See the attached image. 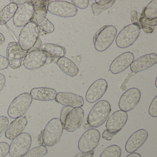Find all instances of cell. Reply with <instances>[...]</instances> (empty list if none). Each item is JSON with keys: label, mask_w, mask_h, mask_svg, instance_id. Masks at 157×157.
Here are the masks:
<instances>
[{"label": "cell", "mask_w": 157, "mask_h": 157, "mask_svg": "<svg viewBox=\"0 0 157 157\" xmlns=\"http://www.w3.org/2000/svg\"><path fill=\"white\" fill-rule=\"evenodd\" d=\"M111 112V105L109 102L105 100L99 101L91 109L87 122L91 127H99L107 120Z\"/></svg>", "instance_id": "cell-1"}, {"label": "cell", "mask_w": 157, "mask_h": 157, "mask_svg": "<svg viewBox=\"0 0 157 157\" xmlns=\"http://www.w3.org/2000/svg\"><path fill=\"white\" fill-rule=\"evenodd\" d=\"M117 30L113 25H106L98 30L93 37L94 48L99 52L108 49L115 39Z\"/></svg>", "instance_id": "cell-2"}, {"label": "cell", "mask_w": 157, "mask_h": 157, "mask_svg": "<svg viewBox=\"0 0 157 157\" xmlns=\"http://www.w3.org/2000/svg\"><path fill=\"white\" fill-rule=\"evenodd\" d=\"M63 125L59 118H54L47 124L43 130L42 140L45 146L51 147L57 144L63 133Z\"/></svg>", "instance_id": "cell-3"}, {"label": "cell", "mask_w": 157, "mask_h": 157, "mask_svg": "<svg viewBox=\"0 0 157 157\" xmlns=\"http://www.w3.org/2000/svg\"><path fill=\"white\" fill-rule=\"evenodd\" d=\"M39 36V30L37 24L31 21L24 26L19 36V45L23 50L28 51L36 44Z\"/></svg>", "instance_id": "cell-4"}, {"label": "cell", "mask_w": 157, "mask_h": 157, "mask_svg": "<svg viewBox=\"0 0 157 157\" xmlns=\"http://www.w3.org/2000/svg\"><path fill=\"white\" fill-rule=\"evenodd\" d=\"M30 94L24 93L14 98L9 106L8 114L10 118L15 119L23 116L28 111L32 103Z\"/></svg>", "instance_id": "cell-5"}, {"label": "cell", "mask_w": 157, "mask_h": 157, "mask_svg": "<svg viewBox=\"0 0 157 157\" xmlns=\"http://www.w3.org/2000/svg\"><path fill=\"white\" fill-rule=\"evenodd\" d=\"M140 30L139 26L134 24L124 27L117 36L116 43L117 46L121 48L131 46L139 36Z\"/></svg>", "instance_id": "cell-6"}, {"label": "cell", "mask_w": 157, "mask_h": 157, "mask_svg": "<svg viewBox=\"0 0 157 157\" xmlns=\"http://www.w3.org/2000/svg\"><path fill=\"white\" fill-rule=\"evenodd\" d=\"M32 142L30 134L24 132L13 139L10 147L9 154L11 157H22L29 150Z\"/></svg>", "instance_id": "cell-7"}, {"label": "cell", "mask_w": 157, "mask_h": 157, "mask_svg": "<svg viewBox=\"0 0 157 157\" xmlns=\"http://www.w3.org/2000/svg\"><path fill=\"white\" fill-rule=\"evenodd\" d=\"M101 134L95 128H90L84 132L80 138L78 147L82 152H88L94 150L99 145Z\"/></svg>", "instance_id": "cell-8"}, {"label": "cell", "mask_w": 157, "mask_h": 157, "mask_svg": "<svg viewBox=\"0 0 157 157\" xmlns=\"http://www.w3.org/2000/svg\"><path fill=\"white\" fill-rule=\"evenodd\" d=\"M48 11L56 16L70 18L76 15L78 10L72 3L64 1H54L49 3Z\"/></svg>", "instance_id": "cell-9"}, {"label": "cell", "mask_w": 157, "mask_h": 157, "mask_svg": "<svg viewBox=\"0 0 157 157\" xmlns=\"http://www.w3.org/2000/svg\"><path fill=\"white\" fill-rule=\"evenodd\" d=\"M28 51L23 61L24 66L27 69L35 70L44 66L47 61L48 56L40 48H34Z\"/></svg>", "instance_id": "cell-10"}, {"label": "cell", "mask_w": 157, "mask_h": 157, "mask_svg": "<svg viewBox=\"0 0 157 157\" xmlns=\"http://www.w3.org/2000/svg\"><path fill=\"white\" fill-rule=\"evenodd\" d=\"M141 92L138 89H128L120 97L118 103L120 110L127 112L133 110L139 102Z\"/></svg>", "instance_id": "cell-11"}, {"label": "cell", "mask_w": 157, "mask_h": 157, "mask_svg": "<svg viewBox=\"0 0 157 157\" xmlns=\"http://www.w3.org/2000/svg\"><path fill=\"white\" fill-rule=\"evenodd\" d=\"M34 11L31 1L21 4L13 17V22L17 27L25 26L32 21Z\"/></svg>", "instance_id": "cell-12"}, {"label": "cell", "mask_w": 157, "mask_h": 157, "mask_svg": "<svg viewBox=\"0 0 157 157\" xmlns=\"http://www.w3.org/2000/svg\"><path fill=\"white\" fill-rule=\"evenodd\" d=\"M27 52V51L23 50L17 42H10L7 48V57L11 67L13 69L20 68Z\"/></svg>", "instance_id": "cell-13"}, {"label": "cell", "mask_w": 157, "mask_h": 157, "mask_svg": "<svg viewBox=\"0 0 157 157\" xmlns=\"http://www.w3.org/2000/svg\"><path fill=\"white\" fill-rule=\"evenodd\" d=\"M128 119L126 112L118 110L112 114L106 122V130L113 136L116 135L124 126Z\"/></svg>", "instance_id": "cell-14"}, {"label": "cell", "mask_w": 157, "mask_h": 157, "mask_svg": "<svg viewBox=\"0 0 157 157\" xmlns=\"http://www.w3.org/2000/svg\"><path fill=\"white\" fill-rule=\"evenodd\" d=\"M108 88L107 81L104 79H99L92 84L87 90L86 100L90 103L99 101L103 96Z\"/></svg>", "instance_id": "cell-15"}, {"label": "cell", "mask_w": 157, "mask_h": 157, "mask_svg": "<svg viewBox=\"0 0 157 157\" xmlns=\"http://www.w3.org/2000/svg\"><path fill=\"white\" fill-rule=\"evenodd\" d=\"M84 116V112L82 108L80 107L72 108L65 119L64 129L68 132L75 131L80 127Z\"/></svg>", "instance_id": "cell-16"}, {"label": "cell", "mask_w": 157, "mask_h": 157, "mask_svg": "<svg viewBox=\"0 0 157 157\" xmlns=\"http://www.w3.org/2000/svg\"><path fill=\"white\" fill-rule=\"evenodd\" d=\"M148 136V133L144 129H140L134 132L130 136L126 143V151L133 153L143 146Z\"/></svg>", "instance_id": "cell-17"}, {"label": "cell", "mask_w": 157, "mask_h": 157, "mask_svg": "<svg viewBox=\"0 0 157 157\" xmlns=\"http://www.w3.org/2000/svg\"><path fill=\"white\" fill-rule=\"evenodd\" d=\"M134 59L135 56L131 52L123 53L113 61L109 70L114 74L121 73L130 66Z\"/></svg>", "instance_id": "cell-18"}, {"label": "cell", "mask_w": 157, "mask_h": 157, "mask_svg": "<svg viewBox=\"0 0 157 157\" xmlns=\"http://www.w3.org/2000/svg\"><path fill=\"white\" fill-rule=\"evenodd\" d=\"M55 100L59 104L72 108H81L84 105L82 97L72 93L59 92L57 94Z\"/></svg>", "instance_id": "cell-19"}, {"label": "cell", "mask_w": 157, "mask_h": 157, "mask_svg": "<svg viewBox=\"0 0 157 157\" xmlns=\"http://www.w3.org/2000/svg\"><path fill=\"white\" fill-rule=\"evenodd\" d=\"M157 63V56L155 53L141 56L134 60L130 65V69L133 73H136L146 70Z\"/></svg>", "instance_id": "cell-20"}, {"label": "cell", "mask_w": 157, "mask_h": 157, "mask_svg": "<svg viewBox=\"0 0 157 157\" xmlns=\"http://www.w3.org/2000/svg\"><path fill=\"white\" fill-rule=\"evenodd\" d=\"M27 123L26 117L21 116L15 118L7 127L5 131V136L8 139L13 140L22 133Z\"/></svg>", "instance_id": "cell-21"}, {"label": "cell", "mask_w": 157, "mask_h": 157, "mask_svg": "<svg viewBox=\"0 0 157 157\" xmlns=\"http://www.w3.org/2000/svg\"><path fill=\"white\" fill-rule=\"evenodd\" d=\"M32 99L40 101H53L56 99L57 92L56 90L46 87L35 88L30 92Z\"/></svg>", "instance_id": "cell-22"}, {"label": "cell", "mask_w": 157, "mask_h": 157, "mask_svg": "<svg viewBox=\"0 0 157 157\" xmlns=\"http://www.w3.org/2000/svg\"><path fill=\"white\" fill-rule=\"evenodd\" d=\"M56 64L63 72L71 77H75L78 73V67L72 60L67 58H60L57 61Z\"/></svg>", "instance_id": "cell-23"}, {"label": "cell", "mask_w": 157, "mask_h": 157, "mask_svg": "<svg viewBox=\"0 0 157 157\" xmlns=\"http://www.w3.org/2000/svg\"><path fill=\"white\" fill-rule=\"evenodd\" d=\"M40 49L44 51L47 56L52 58H61L66 54L65 48L61 46L52 44H45L41 46Z\"/></svg>", "instance_id": "cell-24"}, {"label": "cell", "mask_w": 157, "mask_h": 157, "mask_svg": "<svg viewBox=\"0 0 157 157\" xmlns=\"http://www.w3.org/2000/svg\"><path fill=\"white\" fill-rule=\"evenodd\" d=\"M18 5L14 3H10L0 11V25L6 24L13 17L17 9Z\"/></svg>", "instance_id": "cell-25"}, {"label": "cell", "mask_w": 157, "mask_h": 157, "mask_svg": "<svg viewBox=\"0 0 157 157\" xmlns=\"http://www.w3.org/2000/svg\"><path fill=\"white\" fill-rule=\"evenodd\" d=\"M31 21L34 22L37 24L40 30L47 33H51L55 30L54 25L50 22L46 17L34 15Z\"/></svg>", "instance_id": "cell-26"}, {"label": "cell", "mask_w": 157, "mask_h": 157, "mask_svg": "<svg viewBox=\"0 0 157 157\" xmlns=\"http://www.w3.org/2000/svg\"><path fill=\"white\" fill-rule=\"evenodd\" d=\"M50 1L49 0H32L34 13V15L45 17L48 13V8Z\"/></svg>", "instance_id": "cell-27"}, {"label": "cell", "mask_w": 157, "mask_h": 157, "mask_svg": "<svg viewBox=\"0 0 157 157\" xmlns=\"http://www.w3.org/2000/svg\"><path fill=\"white\" fill-rule=\"evenodd\" d=\"M141 14L148 20L157 19V0H152L142 10Z\"/></svg>", "instance_id": "cell-28"}, {"label": "cell", "mask_w": 157, "mask_h": 157, "mask_svg": "<svg viewBox=\"0 0 157 157\" xmlns=\"http://www.w3.org/2000/svg\"><path fill=\"white\" fill-rule=\"evenodd\" d=\"M157 19L150 20L147 19L144 15L140 14L139 20L140 29H142L147 33H152L155 26L157 25Z\"/></svg>", "instance_id": "cell-29"}, {"label": "cell", "mask_w": 157, "mask_h": 157, "mask_svg": "<svg viewBox=\"0 0 157 157\" xmlns=\"http://www.w3.org/2000/svg\"><path fill=\"white\" fill-rule=\"evenodd\" d=\"M122 150L117 145H113L105 149L100 157H121Z\"/></svg>", "instance_id": "cell-30"}, {"label": "cell", "mask_w": 157, "mask_h": 157, "mask_svg": "<svg viewBox=\"0 0 157 157\" xmlns=\"http://www.w3.org/2000/svg\"><path fill=\"white\" fill-rule=\"evenodd\" d=\"M48 151L46 146L40 145L29 150L23 157H44L47 154Z\"/></svg>", "instance_id": "cell-31"}, {"label": "cell", "mask_w": 157, "mask_h": 157, "mask_svg": "<svg viewBox=\"0 0 157 157\" xmlns=\"http://www.w3.org/2000/svg\"><path fill=\"white\" fill-rule=\"evenodd\" d=\"M115 2V0H112V1L110 3L104 5H99L95 3H93L91 8L94 14L95 15H99L103 12L111 8L114 4Z\"/></svg>", "instance_id": "cell-32"}, {"label": "cell", "mask_w": 157, "mask_h": 157, "mask_svg": "<svg viewBox=\"0 0 157 157\" xmlns=\"http://www.w3.org/2000/svg\"><path fill=\"white\" fill-rule=\"evenodd\" d=\"M9 124V119L7 117H0V138L6 131Z\"/></svg>", "instance_id": "cell-33"}, {"label": "cell", "mask_w": 157, "mask_h": 157, "mask_svg": "<svg viewBox=\"0 0 157 157\" xmlns=\"http://www.w3.org/2000/svg\"><path fill=\"white\" fill-rule=\"evenodd\" d=\"M148 113L151 116L157 117V95L151 101L149 108Z\"/></svg>", "instance_id": "cell-34"}, {"label": "cell", "mask_w": 157, "mask_h": 157, "mask_svg": "<svg viewBox=\"0 0 157 157\" xmlns=\"http://www.w3.org/2000/svg\"><path fill=\"white\" fill-rule=\"evenodd\" d=\"M72 4L82 10L87 9L89 5V0H71Z\"/></svg>", "instance_id": "cell-35"}, {"label": "cell", "mask_w": 157, "mask_h": 157, "mask_svg": "<svg viewBox=\"0 0 157 157\" xmlns=\"http://www.w3.org/2000/svg\"><path fill=\"white\" fill-rule=\"evenodd\" d=\"M10 147L7 142H0V157H5L9 153Z\"/></svg>", "instance_id": "cell-36"}, {"label": "cell", "mask_w": 157, "mask_h": 157, "mask_svg": "<svg viewBox=\"0 0 157 157\" xmlns=\"http://www.w3.org/2000/svg\"><path fill=\"white\" fill-rule=\"evenodd\" d=\"M72 107H68V106H65L63 107L62 110H61V113H60V119L62 125L64 128V124H65V119L68 113L70 112L71 110H72Z\"/></svg>", "instance_id": "cell-37"}, {"label": "cell", "mask_w": 157, "mask_h": 157, "mask_svg": "<svg viewBox=\"0 0 157 157\" xmlns=\"http://www.w3.org/2000/svg\"><path fill=\"white\" fill-rule=\"evenodd\" d=\"M9 66L8 59L5 57L0 56V71L6 69Z\"/></svg>", "instance_id": "cell-38"}, {"label": "cell", "mask_w": 157, "mask_h": 157, "mask_svg": "<svg viewBox=\"0 0 157 157\" xmlns=\"http://www.w3.org/2000/svg\"><path fill=\"white\" fill-rule=\"evenodd\" d=\"M131 21L133 23L132 24L137 25L140 27L139 20L138 19L137 13L136 11H133L131 13Z\"/></svg>", "instance_id": "cell-39"}, {"label": "cell", "mask_w": 157, "mask_h": 157, "mask_svg": "<svg viewBox=\"0 0 157 157\" xmlns=\"http://www.w3.org/2000/svg\"><path fill=\"white\" fill-rule=\"evenodd\" d=\"M94 154V150L88 152H81L76 154L75 157H93Z\"/></svg>", "instance_id": "cell-40"}, {"label": "cell", "mask_w": 157, "mask_h": 157, "mask_svg": "<svg viewBox=\"0 0 157 157\" xmlns=\"http://www.w3.org/2000/svg\"><path fill=\"white\" fill-rule=\"evenodd\" d=\"M113 136L110 134L106 129H105L102 134V138L106 140H108V141L112 140Z\"/></svg>", "instance_id": "cell-41"}, {"label": "cell", "mask_w": 157, "mask_h": 157, "mask_svg": "<svg viewBox=\"0 0 157 157\" xmlns=\"http://www.w3.org/2000/svg\"><path fill=\"white\" fill-rule=\"evenodd\" d=\"M6 78L2 73H0V92L2 91L6 83Z\"/></svg>", "instance_id": "cell-42"}, {"label": "cell", "mask_w": 157, "mask_h": 157, "mask_svg": "<svg viewBox=\"0 0 157 157\" xmlns=\"http://www.w3.org/2000/svg\"><path fill=\"white\" fill-rule=\"evenodd\" d=\"M112 0H95V3L99 5H104L110 3Z\"/></svg>", "instance_id": "cell-43"}, {"label": "cell", "mask_w": 157, "mask_h": 157, "mask_svg": "<svg viewBox=\"0 0 157 157\" xmlns=\"http://www.w3.org/2000/svg\"><path fill=\"white\" fill-rule=\"evenodd\" d=\"M29 1H22V0H21V1H20V0H19V1H17V0H12V1H11V0L10 2H11V3H15V4H16V5H20V4H23V3H25V2H29Z\"/></svg>", "instance_id": "cell-44"}, {"label": "cell", "mask_w": 157, "mask_h": 157, "mask_svg": "<svg viewBox=\"0 0 157 157\" xmlns=\"http://www.w3.org/2000/svg\"><path fill=\"white\" fill-rule=\"evenodd\" d=\"M126 157H141V156L139 153L133 152V153H130Z\"/></svg>", "instance_id": "cell-45"}, {"label": "cell", "mask_w": 157, "mask_h": 157, "mask_svg": "<svg viewBox=\"0 0 157 157\" xmlns=\"http://www.w3.org/2000/svg\"><path fill=\"white\" fill-rule=\"evenodd\" d=\"M5 39L4 36L0 33V46L3 44L5 42Z\"/></svg>", "instance_id": "cell-46"}, {"label": "cell", "mask_w": 157, "mask_h": 157, "mask_svg": "<svg viewBox=\"0 0 157 157\" xmlns=\"http://www.w3.org/2000/svg\"><path fill=\"white\" fill-rule=\"evenodd\" d=\"M83 127H84L85 129H89L91 127L90 126V125L88 124V122H87V120L86 119L84 122V124H83Z\"/></svg>", "instance_id": "cell-47"}]
</instances>
